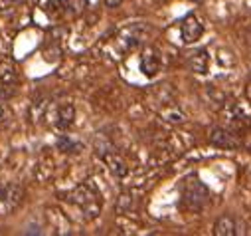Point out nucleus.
Instances as JSON below:
<instances>
[{"mask_svg": "<svg viewBox=\"0 0 251 236\" xmlns=\"http://www.w3.org/2000/svg\"><path fill=\"white\" fill-rule=\"evenodd\" d=\"M141 72L147 78H154L160 72V56L154 48H145L141 56Z\"/></svg>", "mask_w": 251, "mask_h": 236, "instance_id": "6", "label": "nucleus"}, {"mask_svg": "<svg viewBox=\"0 0 251 236\" xmlns=\"http://www.w3.org/2000/svg\"><path fill=\"white\" fill-rule=\"evenodd\" d=\"M141 26H129V28H125L121 30L119 38H117V44L123 46V52H129V50H135L139 44H141Z\"/></svg>", "mask_w": 251, "mask_h": 236, "instance_id": "8", "label": "nucleus"}, {"mask_svg": "<svg viewBox=\"0 0 251 236\" xmlns=\"http://www.w3.org/2000/svg\"><path fill=\"white\" fill-rule=\"evenodd\" d=\"M247 91H249V97H251V82H249V89Z\"/></svg>", "mask_w": 251, "mask_h": 236, "instance_id": "17", "label": "nucleus"}, {"mask_svg": "<svg viewBox=\"0 0 251 236\" xmlns=\"http://www.w3.org/2000/svg\"><path fill=\"white\" fill-rule=\"evenodd\" d=\"M24 201V189L18 183H6L0 187V214H12Z\"/></svg>", "mask_w": 251, "mask_h": 236, "instance_id": "3", "label": "nucleus"}, {"mask_svg": "<svg viewBox=\"0 0 251 236\" xmlns=\"http://www.w3.org/2000/svg\"><path fill=\"white\" fill-rule=\"evenodd\" d=\"M180 195H182V205L188 210H202L210 201L208 187L198 179L196 175H190L188 179H184Z\"/></svg>", "mask_w": 251, "mask_h": 236, "instance_id": "2", "label": "nucleus"}, {"mask_svg": "<svg viewBox=\"0 0 251 236\" xmlns=\"http://www.w3.org/2000/svg\"><path fill=\"white\" fill-rule=\"evenodd\" d=\"M105 163H107V167L111 169V173H113L115 177H119V179H123V177L129 175L127 163H125V159H123L121 155H117L115 151L109 153V155H105Z\"/></svg>", "mask_w": 251, "mask_h": 236, "instance_id": "11", "label": "nucleus"}, {"mask_svg": "<svg viewBox=\"0 0 251 236\" xmlns=\"http://www.w3.org/2000/svg\"><path fill=\"white\" fill-rule=\"evenodd\" d=\"M107 8H119L123 4V0H103Z\"/></svg>", "mask_w": 251, "mask_h": 236, "instance_id": "16", "label": "nucleus"}, {"mask_svg": "<svg viewBox=\"0 0 251 236\" xmlns=\"http://www.w3.org/2000/svg\"><path fill=\"white\" fill-rule=\"evenodd\" d=\"M210 143L220 147V149H235L239 145L235 135L229 129H226V127H214L210 131Z\"/></svg>", "mask_w": 251, "mask_h": 236, "instance_id": "7", "label": "nucleus"}, {"mask_svg": "<svg viewBox=\"0 0 251 236\" xmlns=\"http://www.w3.org/2000/svg\"><path fill=\"white\" fill-rule=\"evenodd\" d=\"M38 8L51 20H57L66 14V4L61 0H38Z\"/></svg>", "mask_w": 251, "mask_h": 236, "instance_id": "10", "label": "nucleus"}, {"mask_svg": "<svg viewBox=\"0 0 251 236\" xmlns=\"http://www.w3.org/2000/svg\"><path fill=\"white\" fill-rule=\"evenodd\" d=\"M237 232H239L237 230V224H235L233 216H229V214L220 216L218 222H216V226H214V234L216 236H233Z\"/></svg>", "mask_w": 251, "mask_h": 236, "instance_id": "12", "label": "nucleus"}, {"mask_svg": "<svg viewBox=\"0 0 251 236\" xmlns=\"http://www.w3.org/2000/svg\"><path fill=\"white\" fill-rule=\"evenodd\" d=\"M57 147H59V151H64V153H77V151H79V145L74 143L68 135H61V137H59Z\"/></svg>", "mask_w": 251, "mask_h": 236, "instance_id": "13", "label": "nucleus"}, {"mask_svg": "<svg viewBox=\"0 0 251 236\" xmlns=\"http://www.w3.org/2000/svg\"><path fill=\"white\" fill-rule=\"evenodd\" d=\"M188 68H190L194 74H208V66H210V56L206 50H196L188 56L186 60Z\"/></svg>", "mask_w": 251, "mask_h": 236, "instance_id": "9", "label": "nucleus"}, {"mask_svg": "<svg viewBox=\"0 0 251 236\" xmlns=\"http://www.w3.org/2000/svg\"><path fill=\"white\" fill-rule=\"evenodd\" d=\"M50 117H51V123L53 127L66 131L74 125V119H75V107L68 101H61V103H53L51 109H50Z\"/></svg>", "mask_w": 251, "mask_h": 236, "instance_id": "4", "label": "nucleus"}, {"mask_svg": "<svg viewBox=\"0 0 251 236\" xmlns=\"http://www.w3.org/2000/svg\"><path fill=\"white\" fill-rule=\"evenodd\" d=\"M180 34H182V40H184L186 44H194V42L200 40V36L204 34V26H202V22L196 18V14H188V16L182 20Z\"/></svg>", "mask_w": 251, "mask_h": 236, "instance_id": "5", "label": "nucleus"}, {"mask_svg": "<svg viewBox=\"0 0 251 236\" xmlns=\"http://www.w3.org/2000/svg\"><path fill=\"white\" fill-rule=\"evenodd\" d=\"M66 6L68 8H74L75 12H79L85 6V0H66Z\"/></svg>", "mask_w": 251, "mask_h": 236, "instance_id": "15", "label": "nucleus"}, {"mask_svg": "<svg viewBox=\"0 0 251 236\" xmlns=\"http://www.w3.org/2000/svg\"><path fill=\"white\" fill-rule=\"evenodd\" d=\"M162 117L168 121V123H182L186 117H184V113L182 111H178V109H170V111H164L162 113Z\"/></svg>", "mask_w": 251, "mask_h": 236, "instance_id": "14", "label": "nucleus"}, {"mask_svg": "<svg viewBox=\"0 0 251 236\" xmlns=\"http://www.w3.org/2000/svg\"><path fill=\"white\" fill-rule=\"evenodd\" d=\"M68 203L74 205L79 210L81 218L87 222L95 220L101 214V206H103L101 195L91 183H83V185L75 187L72 193H68Z\"/></svg>", "mask_w": 251, "mask_h": 236, "instance_id": "1", "label": "nucleus"}]
</instances>
